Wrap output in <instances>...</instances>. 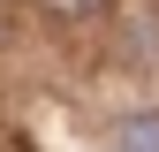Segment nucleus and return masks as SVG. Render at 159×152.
Returning <instances> with one entry per match:
<instances>
[{
    "label": "nucleus",
    "mask_w": 159,
    "mask_h": 152,
    "mask_svg": "<svg viewBox=\"0 0 159 152\" xmlns=\"http://www.w3.org/2000/svg\"><path fill=\"white\" fill-rule=\"evenodd\" d=\"M46 8L61 15V23H76V15H98V8H106V0H46Z\"/></svg>",
    "instance_id": "nucleus-2"
},
{
    "label": "nucleus",
    "mask_w": 159,
    "mask_h": 152,
    "mask_svg": "<svg viewBox=\"0 0 159 152\" xmlns=\"http://www.w3.org/2000/svg\"><path fill=\"white\" fill-rule=\"evenodd\" d=\"M114 152H159V114H129L114 129Z\"/></svg>",
    "instance_id": "nucleus-1"
}]
</instances>
